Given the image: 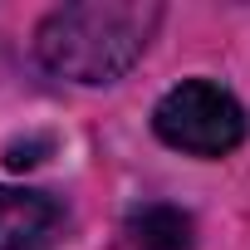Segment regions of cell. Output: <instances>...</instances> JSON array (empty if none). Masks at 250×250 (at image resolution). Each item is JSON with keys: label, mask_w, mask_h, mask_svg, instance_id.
Returning <instances> with one entry per match:
<instances>
[{"label": "cell", "mask_w": 250, "mask_h": 250, "mask_svg": "<svg viewBox=\"0 0 250 250\" xmlns=\"http://www.w3.org/2000/svg\"><path fill=\"white\" fill-rule=\"evenodd\" d=\"M128 235L138 250H196V226L187 211L167 206V201H152V206H138L128 216Z\"/></svg>", "instance_id": "4"}, {"label": "cell", "mask_w": 250, "mask_h": 250, "mask_svg": "<svg viewBox=\"0 0 250 250\" xmlns=\"http://www.w3.org/2000/svg\"><path fill=\"white\" fill-rule=\"evenodd\" d=\"M64 226V206L49 191L0 182V250H44Z\"/></svg>", "instance_id": "3"}, {"label": "cell", "mask_w": 250, "mask_h": 250, "mask_svg": "<svg viewBox=\"0 0 250 250\" xmlns=\"http://www.w3.org/2000/svg\"><path fill=\"white\" fill-rule=\"evenodd\" d=\"M152 133L187 157H226L245 143V108L211 79H182L152 108Z\"/></svg>", "instance_id": "2"}, {"label": "cell", "mask_w": 250, "mask_h": 250, "mask_svg": "<svg viewBox=\"0 0 250 250\" xmlns=\"http://www.w3.org/2000/svg\"><path fill=\"white\" fill-rule=\"evenodd\" d=\"M162 5L143 0H79L59 5L35 30V54L49 74L74 83H113L147 49Z\"/></svg>", "instance_id": "1"}]
</instances>
